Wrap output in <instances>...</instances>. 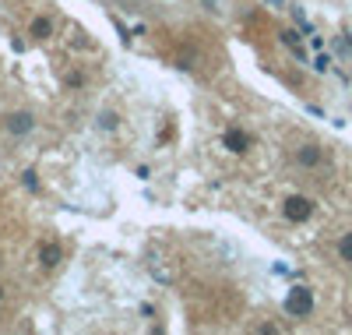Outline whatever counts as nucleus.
I'll return each instance as SVG.
<instances>
[{
    "mask_svg": "<svg viewBox=\"0 0 352 335\" xmlns=\"http://www.w3.org/2000/svg\"><path fill=\"white\" fill-rule=\"evenodd\" d=\"M4 296H8V293H4V286H0V303H4Z\"/></svg>",
    "mask_w": 352,
    "mask_h": 335,
    "instance_id": "nucleus-14",
    "label": "nucleus"
},
{
    "mask_svg": "<svg viewBox=\"0 0 352 335\" xmlns=\"http://www.w3.org/2000/svg\"><path fill=\"white\" fill-rule=\"evenodd\" d=\"M25 187H28V191H36V187H39V180H36V170H28V173H25Z\"/></svg>",
    "mask_w": 352,
    "mask_h": 335,
    "instance_id": "nucleus-11",
    "label": "nucleus"
},
{
    "mask_svg": "<svg viewBox=\"0 0 352 335\" xmlns=\"http://www.w3.org/2000/svg\"><path fill=\"white\" fill-rule=\"evenodd\" d=\"M60 258H64L60 243H43V251H39V265L43 268H56V265H60Z\"/></svg>",
    "mask_w": 352,
    "mask_h": 335,
    "instance_id": "nucleus-7",
    "label": "nucleus"
},
{
    "mask_svg": "<svg viewBox=\"0 0 352 335\" xmlns=\"http://www.w3.org/2000/svg\"><path fill=\"white\" fill-rule=\"evenodd\" d=\"M320 159H324V152H320V145H300L296 148V163L303 166V170H314V166H320Z\"/></svg>",
    "mask_w": 352,
    "mask_h": 335,
    "instance_id": "nucleus-4",
    "label": "nucleus"
},
{
    "mask_svg": "<svg viewBox=\"0 0 352 335\" xmlns=\"http://www.w3.org/2000/svg\"><path fill=\"white\" fill-rule=\"evenodd\" d=\"M285 314L289 318H310L314 314V290L310 286H292L289 293H285Z\"/></svg>",
    "mask_w": 352,
    "mask_h": 335,
    "instance_id": "nucleus-1",
    "label": "nucleus"
},
{
    "mask_svg": "<svg viewBox=\"0 0 352 335\" xmlns=\"http://www.w3.org/2000/svg\"><path fill=\"white\" fill-rule=\"evenodd\" d=\"M222 145H226L229 152H236V156H243V152L250 148V138H247L243 131H236V128H229V131L222 134Z\"/></svg>",
    "mask_w": 352,
    "mask_h": 335,
    "instance_id": "nucleus-5",
    "label": "nucleus"
},
{
    "mask_svg": "<svg viewBox=\"0 0 352 335\" xmlns=\"http://www.w3.org/2000/svg\"><path fill=\"white\" fill-rule=\"evenodd\" d=\"M338 258L352 265V233H342V240H338Z\"/></svg>",
    "mask_w": 352,
    "mask_h": 335,
    "instance_id": "nucleus-10",
    "label": "nucleus"
},
{
    "mask_svg": "<svg viewBox=\"0 0 352 335\" xmlns=\"http://www.w3.org/2000/svg\"><path fill=\"white\" fill-rule=\"evenodd\" d=\"M328 64H331V60H328L324 53H320V57L314 60V71H328Z\"/></svg>",
    "mask_w": 352,
    "mask_h": 335,
    "instance_id": "nucleus-13",
    "label": "nucleus"
},
{
    "mask_svg": "<svg viewBox=\"0 0 352 335\" xmlns=\"http://www.w3.org/2000/svg\"><path fill=\"white\" fill-rule=\"evenodd\" d=\"M28 36H36V39H50V36H53V18H46V14L32 18V25H28Z\"/></svg>",
    "mask_w": 352,
    "mask_h": 335,
    "instance_id": "nucleus-8",
    "label": "nucleus"
},
{
    "mask_svg": "<svg viewBox=\"0 0 352 335\" xmlns=\"http://www.w3.org/2000/svg\"><path fill=\"white\" fill-rule=\"evenodd\" d=\"M99 128H102V131H116V128H120V116H116L113 110H102V113H99Z\"/></svg>",
    "mask_w": 352,
    "mask_h": 335,
    "instance_id": "nucleus-9",
    "label": "nucleus"
},
{
    "mask_svg": "<svg viewBox=\"0 0 352 335\" xmlns=\"http://www.w3.org/2000/svg\"><path fill=\"white\" fill-rule=\"evenodd\" d=\"M278 39L292 50V53H296L300 60H303V64H307V50H303V43H300V32H296V28H282V32H278Z\"/></svg>",
    "mask_w": 352,
    "mask_h": 335,
    "instance_id": "nucleus-6",
    "label": "nucleus"
},
{
    "mask_svg": "<svg viewBox=\"0 0 352 335\" xmlns=\"http://www.w3.org/2000/svg\"><path fill=\"white\" fill-rule=\"evenodd\" d=\"M67 85H71V88H81V85H85V74L71 71V74H67Z\"/></svg>",
    "mask_w": 352,
    "mask_h": 335,
    "instance_id": "nucleus-12",
    "label": "nucleus"
},
{
    "mask_svg": "<svg viewBox=\"0 0 352 335\" xmlns=\"http://www.w3.org/2000/svg\"><path fill=\"white\" fill-rule=\"evenodd\" d=\"M282 216H285L289 223H307V219L314 216V201L303 198V194H292V198L282 201Z\"/></svg>",
    "mask_w": 352,
    "mask_h": 335,
    "instance_id": "nucleus-2",
    "label": "nucleus"
},
{
    "mask_svg": "<svg viewBox=\"0 0 352 335\" xmlns=\"http://www.w3.org/2000/svg\"><path fill=\"white\" fill-rule=\"evenodd\" d=\"M4 128H8V134L25 138V134H32V131H36V116L28 113V110H18V113L4 116Z\"/></svg>",
    "mask_w": 352,
    "mask_h": 335,
    "instance_id": "nucleus-3",
    "label": "nucleus"
}]
</instances>
